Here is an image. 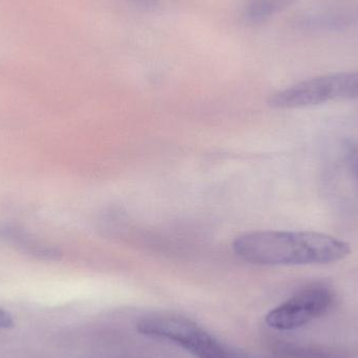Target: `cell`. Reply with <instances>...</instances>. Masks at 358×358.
Returning a JSON list of instances; mask_svg holds the SVG:
<instances>
[{"instance_id": "cell-8", "label": "cell", "mask_w": 358, "mask_h": 358, "mask_svg": "<svg viewBox=\"0 0 358 358\" xmlns=\"http://www.w3.org/2000/svg\"><path fill=\"white\" fill-rule=\"evenodd\" d=\"M348 167L353 178L358 180V146L351 149L348 153Z\"/></svg>"}, {"instance_id": "cell-1", "label": "cell", "mask_w": 358, "mask_h": 358, "mask_svg": "<svg viewBox=\"0 0 358 358\" xmlns=\"http://www.w3.org/2000/svg\"><path fill=\"white\" fill-rule=\"evenodd\" d=\"M233 248L246 262L263 266L331 264L351 254L350 244L317 231H252L238 237Z\"/></svg>"}, {"instance_id": "cell-5", "label": "cell", "mask_w": 358, "mask_h": 358, "mask_svg": "<svg viewBox=\"0 0 358 358\" xmlns=\"http://www.w3.org/2000/svg\"><path fill=\"white\" fill-rule=\"evenodd\" d=\"M296 29L313 33L345 31L358 27V2L340 0L301 13L294 20Z\"/></svg>"}, {"instance_id": "cell-2", "label": "cell", "mask_w": 358, "mask_h": 358, "mask_svg": "<svg viewBox=\"0 0 358 358\" xmlns=\"http://www.w3.org/2000/svg\"><path fill=\"white\" fill-rule=\"evenodd\" d=\"M349 100H358V71L328 73L299 82L273 94L269 105L299 109Z\"/></svg>"}, {"instance_id": "cell-7", "label": "cell", "mask_w": 358, "mask_h": 358, "mask_svg": "<svg viewBox=\"0 0 358 358\" xmlns=\"http://www.w3.org/2000/svg\"><path fill=\"white\" fill-rule=\"evenodd\" d=\"M126 1L144 10H155L161 6V0H126Z\"/></svg>"}, {"instance_id": "cell-4", "label": "cell", "mask_w": 358, "mask_h": 358, "mask_svg": "<svg viewBox=\"0 0 358 358\" xmlns=\"http://www.w3.org/2000/svg\"><path fill=\"white\" fill-rule=\"evenodd\" d=\"M334 304V294L324 285L305 288L283 304L273 308L265 317L269 327L279 331L299 329L323 317Z\"/></svg>"}, {"instance_id": "cell-9", "label": "cell", "mask_w": 358, "mask_h": 358, "mask_svg": "<svg viewBox=\"0 0 358 358\" xmlns=\"http://www.w3.org/2000/svg\"><path fill=\"white\" fill-rule=\"evenodd\" d=\"M13 325H14V322H13L10 313L0 309V330L8 329V328H12Z\"/></svg>"}, {"instance_id": "cell-3", "label": "cell", "mask_w": 358, "mask_h": 358, "mask_svg": "<svg viewBox=\"0 0 358 358\" xmlns=\"http://www.w3.org/2000/svg\"><path fill=\"white\" fill-rule=\"evenodd\" d=\"M136 330L147 338L176 345L196 358H231L214 336L182 317H145L138 322Z\"/></svg>"}, {"instance_id": "cell-6", "label": "cell", "mask_w": 358, "mask_h": 358, "mask_svg": "<svg viewBox=\"0 0 358 358\" xmlns=\"http://www.w3.org/2000/svg\"><path fill=\"white\" fill-rule=\"evenodd\" d=\"M299 0H248L243 16L250 24H261L294 6Z\"/></svg>"}]
</instances>
